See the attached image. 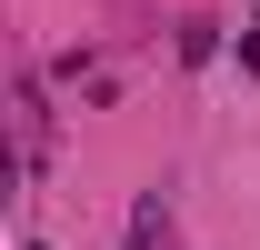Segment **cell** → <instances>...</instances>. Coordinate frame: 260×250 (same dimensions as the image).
Masks as SVG:
<instances>
[{
  "label": "cell",
  "mask_w": 260,
  "mask_h": 250,
  "mask_svg": "<svg viewBox=\"0 0 260 250\" xmlns=\"http://www.w3.org/2000/svg\"><path fill=\"white\" fill-rule=\"evenodd\" d=\"M240 60H250V70H260V20H250V30H240Z\"/></svg>",
  "instance_id": "1"
}]
</instances>
